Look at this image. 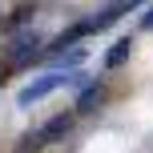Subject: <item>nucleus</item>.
I'll list each match as a JSON object with an SVG mask.
<instances>
[{
  "label": "nucleus",
  "mask_w": 153,
  "mask_h": 153,
  "mask_svg": "<svg viewBox=\"0 0 153 153\" xmlns=\"http://www.w3.org/2000/svg\"><path fill=\"white\" fill-rule=\"evenodd\" d=\"M65 81H73V73H45V76H36L32 85H24V89L16 93V105H20V109L36 105V101H45L48 93H56Z\"/></svg>",
  "instance_id": "f257e3e1"
},
{
  "label": "nucleus",
  "mask_w": 153,
  "mask_h": 153,
  "mask_svg": "<svg viewBox=\"0 0 153 153\" xmlns=\"http://www.w3.org/2000/svg\"><path fill=\"white\" fill-rule=\"evenodd\" d=\"M69 125H73V117H69V113H56V117H48V121L40 125L36 133H32V141H24V145H20V153H36L40 145H53L56 137H65V133H69Z\"/></svg>",
  "instance_id": "f03ea898"
},
{
  "label": "nucleus",
  "mask_w": 153,
  "mask_h": 153,
  "mask_svg": "<svg viewBox=\"0 0 153 153\" xmlns=\"http://www.w3.org/2000/svg\"><path fill=\"white\" fill-rule=\"evenodd\" d=\"M8 53H12V61H28V56H36V53H40V36H36V32H32V36L24 32V36H16V40H12V48H8Z\"/></svg>",
  "instance_id": "7ed1b4c3"
},
{
  "label": "nucleus",
  "mask_w": 153,
  "mask_h": 153,
  "mask_svg": "<svg viewBox=\"0 0 153 153\" xmlns=\"http://www.w3.org/2000/svg\"><path fill=\"white\" fill-rule=\"evenodd\" d=\"M129 53H133V36H121V40L105 53V69H121V65L129 61Z\"/></svg>",
  "instance_id": "20e7f679"
},
{
  "label": "nucleus",
  "mask_w": 153,
  "mask_h": 153,
  "mask_svg": "<svg viewBox=\"0 0 153 153\" xmlns=\"http://www.w3.org/2000/svg\"><path fill=\"white\" fill-rule=\"evenodd\" d=\"M101 101H105V89H101V85H89V89L81 93V101H76V109H81V113H93V109H101Z\"/></svg>",
  "instance_id": "39448f33"
},
{
  "label": "nucleus",
  "mask_w": 153,
  "mask_h": 153,
  "mask_svg": "<svg viewBox=\"0 0 153 153\" xmlns=\"http://www.w3.org/2000/svg\"><path fill=\"white\" fill-rule=\"evenodd\" d=\"M81 61H85V48H76V45H73L69 53L61 48V65H81Z\"/></svg>",
  "instance_id": "423d86ee"
},
{
  "label": "nucleus",
  "mask_w": 153,
  "mask_h": 153,
  "mask_svg": "<svg viewBox=\"0 0 153 153\" xmlns=\"http://www.w3.org/2000/svg\"><path fill=\"white\" fill-rule=\"evenodd\" d=\"M141 28H153V8H149V12H141Z\"/></svg>",
  "instance_id": "0eeeda50"
}]
</instances>
